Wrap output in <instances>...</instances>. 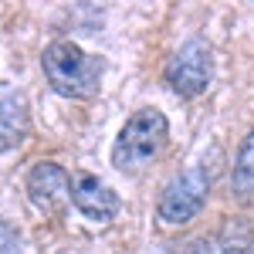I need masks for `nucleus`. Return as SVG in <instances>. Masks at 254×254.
I'll return each mask as SVG.
<instances>
[{"label": "nucleus", "instance_id": "0eeeda50", "mask_svg": "<svg viewBox=\"0 0 254 254\" xmlns=\"http://www.w3.org/2000/svg\"><path fill=\"white\" fill-rule=\"evenodd\" d=\"M31 132V116L27 102L20 92H0V153L17 149Z\"/></svg>", "mask_w": 254, "mask_h": 254}, {"label": "nucleus", "instance_id": "f257e3e1", "mask_svg": "<svg viewBox=\"0 0 254 254\" xmlns=\"http://www.w3.org/2000/svg\"><path fill=\"white\" fill-rule=\"evenodd\" d=\"M44 78L48 85L64 98H95L98 85H102V71H105V61L81 51L75 41H55L44 48Z\"/></svg>", "mask_w": 254, "mask_h": 254}, {"label": "nucleus", "instance_id": "f03ea898", "mask_svg": "<svg viewBox=\"0 0 254 254\" xmlns=\"http://www.w3.org/2000/svg\"><path fill=\"white\" fill-rule=\"evenodd\" d=\"M170 139V122L159 109H139L132 119L122 126L116 146H112V166L119 173H142L159 153L166 149Z\"/></svg>", "mask_w": 254, "mask_h": 254}, {"label": "nucleus", "instance_id": "7ed1b4c3", "mask_svg": "<svg viewBox=\"0 0 254 254\" xmlns=\"http://www.w3.org/2000/svg\"><path fill=\"white\" fill-rule=\"evenodd\" d=\"M207 196H210V180H207V173L200 166H190L187 173L173 176L166 183V190L159 196V207H156L159 220H166V224H190L203 210Z\"/></svg>", "mask_w": 254, "mask_h": 254}, {"label": "nucleus", "instance_id": "6e6552de", "mask_svg": "<svg viewBox=\"0 0 254 254\" xmlns=\"http://www.w3.org/2000/svg\"><path fill=\"white\" fill-rule=\"evenodd\" d=\"M193 254H254V231L244 224H227L224 231L196 241Z\"/></svg>", "mask_w": 254, "mask_h": 254}, {"label": "nucleus", "instance_id": "1a4fd4ad", "mask_svg": "<svg viewBox=\"0 0 254 254\" xmlns=\"http://www.w3.org/2000/svg\"><path fill=\"white\" fill-rule=\"evenodd\" d=\"M231 187H234L237 200H244V203H254V129L248 132V136H244L241 149H237Z\"/></svg>", "mask_w": 254, "mask_h": 254}, {"label": "nucleus", "instance_id": "20e7f679", "mask_svg": "<svg viewBox=\"0 0 254 254\" xmlns=\"http://www.w3.org/2000/svg\"><path fill=\"white\" fill-rule=\"evenodd\" d=\"M214 75V58H210V44L200 38H190L180 51H176L170 64H166V85L176 95L193 98L203 95Z\"/></svg>", "mask_w": 254, "mask_h": 254}, {"label": "nucleus", "instance_id": "39448f33", "mask_svg": "<svg viewBox=\"0 0 254 254\" xmlns=\"http://www.w3.org/2000/svg\"><path fill=\"white\" fill-rule=\"evenodd\" d=\"M24 190L41 214H61L71 203V176L64 166L51 163V159H41L31 166V173L24 180Z\"/></svg>", "mask_w": 254, "mask_h": 254}, {"label": "nucleus", "instance_id": "423d86ee", "mask_svg": "<svg viewBox=\"0 0 254 254\" xmlns=\"http://www.w3.org/2000/svg\"><path fill=\"white\" fill-rule=\"evenodd\" d=\"M71 203L78 207L81 217H88L92 224H109V220H116L119 207H122V200L119 193L109 187V183H102L98 176L92 173H75L71 180Z\"/></svg>", "mask_w": 254, "mask_h": 254}]
</instances>
